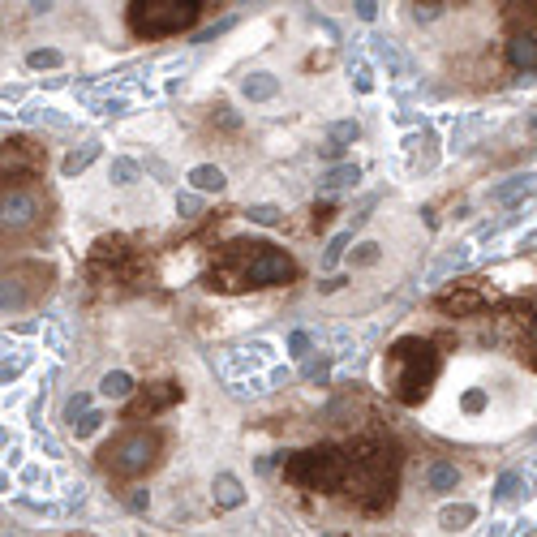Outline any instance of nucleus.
Returning a JSON list of instances; mask_svg holds the SVG:
<instances>
[{"instance_id": "nucleus-1", "label": "nucleus", "mask_w": 537, "mask_h": 537, "mask_svg": "<svg viewBox=\"0 0 537 537\" xmlns=\"http://www.w3.org/2000/svg\"><path fill=\"white\" fill-rule=\"evenodd\" d=\"M297 263L267 241H232L220 254V267L211 271V288H271L288 284Z\"/></svg>"}, {"instance_id": "nucleus-2", "label": "nucleus", "mask_w": 537, "mask_h": 537, "mask_svg": "<svg viewBox=\"0 0 537 537\" xmlns=\"http://www.w3.org/2000/svg\"><path fill=\"white\" fill-rule=\"evenodd\" d=\"M383 370H387L391 396L400 404H422L434 374H439V353H434V344H426V340H400L387 353Z\"/></svg>"}, {"instance_id": "nucleus-3", "label": "nucleus", "mask_w": 537, "mask_h": 537, "mask_svg": "<svg viewBox=\"0 0 537 537\" xmlns=\"http://www.w3.org/2000/svg\"><path fill=\"white\" fill-rule=\"evenodd\" d=\"M202 18L198 0H138L129 5V31L138 39H168L181 35Z\"/></svg>"}, {"instance_id": "nucleus-4", "label": "nucleus", "mask_w": 537, "mask_h": 537, "mask_svg": "<svg viewBox=\"0 0 537 537\" xmlns=\"http://www.w3.org/2000/svg\"><path fill=\"white\" fill-rule=\"evenodd\" d=\"M288 482L310 486V490H340L348 482V452L340 447H314V452H297L284 464Z\"/></svg>"}, {"instance_id": "nucleus-5", "label": "nucleus", "mask_w": 537, "mask_h": 537, "mask_svg": "<svg viewBox=\"0 0 537 537\" xmlns=\"http://www.w3.org/2000/svg\"><path fill=\"white\" fill-rule=\"evenodd\" d=\"M104 460H108V469H112V473H121V477L142 473V469H147V464L155 460V434H147V430H129V434H121L116 443L104 447Z\"/></svg>"}, {"instance_id": "nucleus-6", "label": "nucleus", "mask_w": 537, "mask_h": 537, "mask_svg": "<svg viewBox=\"0 0 537 537\" xmlns=\"http://www.w3.org/2000/svg\"><path fill=\"white\" fill-rule=\"evenodd\" d=\"M35 215H39V194L35 190H26V185H18V190H5V228H26V224H35Z\"/></svg>"}, {"instance_id": "nucleus-7", "label": "nucleus", "mask_w": 537, "mask_h": 537, "mask_svg": "<svg viewBox=\"0 0 537 537\" xmlns=\"http://www.w3.org/2000/svg\"><path fill=\"white\" fill-rule=\"evenodd\" d=\"M486 301H490L486 288H477V293H473V288L464 284V288H452V293H443V297H439V306H443L447 314H473V310H482Z\"/></svg>"}, {"instance_id": "nucleus-8", "label": "nucleus", "mask_w": 537, "mask_h": 537, "mask_svg": "<svg viewBox=\"0 0 537 537\" xmlns=\"http://www.w3.org/2000/svg\"><path fill=\"white\" fill-rule=\"evenodd\" d=\"M507 61H512L516 69H537V35H512L507 39Z\"/></svg>"}, {"instance_id": "nucleus-9", "label": "nucleus", "mask_w": 537, "mask_h": 537, "mask_svg": "<svg viewBox=\"0 0 537 537\" xmlns=\"http://www.w3.org/2000/svg\"><path fill=\"white\" fill-rule=\"evenodd\" d=\"M177 396H181V391L172 387V383H159L155 391H142L138 404H134V413H142V417H147V413H159V409H168V404H177Z\"/></svg>"}, {"instance_id": "nucleus-10", "label": "nucleus", "mask_w": 537, "mask_h": 537, "mask_svg": "<svg viewBox=\"0 0 537 537\" xmlns=\"http://www.w3.org/2000/svg\"><path fill=\"white\" fill-rule=\"evenodd\" d=\"M190 185H194L198 194H220L224 190V168L198 164V168H190Z\"/></svg>"}, {"instance_id": "nucleus-11", "label": "nucleus", "mask_w": 537, "mask_h": 537, "mask_svg": "<svg viewBox=\"0 0 537 537\" xmlns=\"http://www.w3.org/2000/svg\"><path fill=\"white\" fill-rule=\"evenodd\" d=\"M129 391H134V379H129L125 370H112V374H104V383H99V396L104 400H125Z\"/></svg>"}, {"instance_id": "nucleus-12", "label": "nucleus", "mask_w": 537, "mask_h": 537, "mask_svg": "<svg viewBox=\"0 0 537 537\" xmlns=\"http://www.w3.org/2000/svg\"><path fill=\"white\" fill-rule=\"evenodd\" d=\"M241 499H245V490H241L237 477H232V473L215 477V503H220V507H237Z\"/></svg>"}, {"instance_id": "nucleus-13", "label": "nucleus", "mask_w": 537, "mask_h": 537, "mask_svg": "<svg viewBox=\"0 0 537 537\" xmlns=\"http://www.w3.org/2000/svg\"><path fill=\"white\" fill-rule=\"evenodd\" d=\"M430 490H439V495H447V490H456L460 482V473H456V464H430Z\"/></svg>"}, {"instance_id": "nucleus-14", "label": "nucleus", "mask_w": 537, "mask_h": 537, "mask_svg": "<svg viewBox=\"0 0 537 537\" xmlns=\"http://www.w3.org/2000/svg\"><path fill=\"white\" fill-rule=\"evenodd\" d=\"M241 91H245V99H254L258 104V99H271L275 91H280V82H275L271 74H254V78H245Z\"/></svg>"}, {"instance_id": "nucleus-15", "label": "nucleus", "mask_w": 537, "mask_h": 537, "mask_svg": "<svg viewBox=\"0 0 537 537\" xmlns=\"http://www.w3.org/2000/svg\"><path fill=\"white\" fill-rule=\"evenodd\" d=\"M477 512H473V507L469 503H460V507H443V529H464V525H469V520H473Z\"/></svg>"}, {"instance_id": "nucleus-16", "label": "nucleus", "mask_w": 537, "mask_h": 537, "mask_svg": "<svg viewBox=\"0 0 537 537\" xmlns=\"http://www.w3.org/2000/svg\"><path fill=\"white\" fill-rule=\"evenodd\" d=\"M357 177H361V172H357L353 164H340V168H331V172H327L323 185H327V190H344V185H353Z\"/></svg>"}, {"instance_id": "nucleus-17", "label": "nucleus", "mask_w": 537, "mask_h": 537, "mask_svg": "<svg viewBox=\"0 0 537 537\" xmlns=\"http://www.w3.org/2000/svg\"><path fill=\"white\" fill-rule=\"evenodd\" d=\"M108 177H112L116 185H134V181H138V164H134V159H112V172H108Z\"/></svg>"}, {"instance_id": "nucleus-18", "label": "nucleus", "mask_w": 537, "mask_h": 537, "mask_svg": "<svg viewBox=\"0 0 537 537\" xmlns=\"http://www.w3.org/2000/svg\"><path fill=\"white\" fill-rule=\"evenodd\" d=\"M361 138V125L357 121H340V125H331V138L327 142H336V147H348V142H357Z\"/></svg>"}, {"instance_id": "nucleus-19", "label": "nucleus", "mask_w": 537, "mask_h": 537, "mask_svg": "<svg viewBox=\"0 0 537 537\" xmlns=\"http://www.w3.org/2000/svg\"><path fill=\"white\" fill-rule=\"evenodd\" d=\"M95 155H99V147H82V151H74V155L65 159V177H78V172H82L86 164H91Z\"/></svg>"}, {"instance_id": "nucleus-20", "label": "nucleus", "mask_w": 537, "mask_h": 537, "mask_svg": "<svg viewBox=\"0 0 537 537\" xmlns=\"http://www.w3.org/2000/svg\"><path fill=\"white\" fill-rule=\"evenodd\" d=\"M529 181H533V177H512L507 185H499V190H495V202H512L516 194H525V190H529Z\"/></svg>"}, {"instance_id": "nucleus-21", "label": "nucleus", "mask_w": 537, "mask_h": 537, "mask_svg": "<svg viewBox=\"0 0 537 537\" xmlns=\"http://www.w3.org/2000/svg\"><path fill=\"white\" fill-rule=\"evenodd\" d=\"M344 245H348V232H340V237H336V241H331V245H327V254H323V271H331V267H336V263H340Z\"/></svg>"}, {"instance_id": "nucleus-22", "label": "nucleus", "mask_w": 537, "mask_h": 537, "mask_svg": "<svg viewBox=\"0 0 537 537\" xmlns=\"http://www.w3.org/2000/svg\"><path fill=\"white\" fill-rule=\"evenodd\" d=\"M245 215H250L254 224H280V207H267V202H263V207H250Z\"/></svg>"}, {"instance_id": "nucleus-23", "label": "nucleus", "mask_w": 537, "mask_h": 537, "mask_svg": "<svg viewBox=\"0 0 537 537\" xmlns=\"http://www.w3.org/2000/svg\"><path fill=\"white\" fill-rule=\"evenodd\" d=\"M86 404H91V396H74L65 404V422L69 426H78V417H86Z\"/></svg>"}, {"instance_id": "nucleus-24", "label": "nucleus", "mask_w": 537, "mask_h": 537, "mask_svg": "<svg viewBox=\"0 0 537 537\" xmlns=\"http://www.w3.org/2000/svg\"><path fill=\"white\" fill-rule=\"evenodd\" d=\"M56 65H61V52H31V69H56Z\"/></svg>"}, {"instance_id": "nucleus-25", "label": "nucleus", "mask_w": 537, "mask_h": 537, "mask_svg": "<svg viewBox=\"0 0 537 537\" xmlns=\"http://www.w3.org/2000/svg\"><path fill=\"white\" fill-rule=\"evenodd\" d=\"M357 263H379V245H374V241H366V245H357Z\"/></svg>"}, {"instance_id": "nucleus-26", "label": "nucleus", "mask_w": 537, "mask_h": 537, "mask_svg": "<svg viewBox=\"0 0 537 537\" xmlns=\"http://www.w3.org/2000/svg\"><path fill=\"white\" fill-rule=\"evenodd\" d=\"M310 331H297V336L293 340H288V348H293V357H306V348H310Z\"/></svg>"}, {"instance_id": "nucleus-27", "label": "nucleus", "mask_w": 537, "mask_h": 537, "mask_svg": "<svg viewBox=\"0 0 537 537\" xmlns=\"http://www.w3.org/2000/svg\"><path fill=\"white\" fill-rule=\"evenodd\" d=\"M516 486H520V473H507L503 482H499V499H512V495H516Z\"/></svg>"}, {"instance_id": "nucleus-28", "label": "nucleus", "mask_w": 537, "mask_h": 537, "mask_svg": "<svg viewBox=\"0 0 537 537\" xmlns=\"http://www.w3.org/2000/svg\"><path fill=\"white\" fill-rule=\"evenodd\" d=\"M447 5H417L413 13H417V22H434V18H439V13H443Z\"/></svg>"}, {"instance_id": "nucleus-29", "label": "nucleus", "mask_w": 537, "mask_h": 537, "mask_svg": "<svg viewBox=\"0 0 537 537\" xmlns=\"http://www.w3.org/2000/svg\"><path fill=\"white\" fill-rule=\"evenodd\" d=\"M99 422H104V417H99V413H86L74 430H78V434H91V430H99Z\"/></svg>"}, {"instance_id": "nucleus-30", "label": "nucleus", "mask_w": 537, "mask_h": 537, "mask_svg": "<svg viewBox=\"0 0 537 537\" xmlns=\"http://www.w3.org/2000/svg\"><path fill=\"white\" fill-rule=\"evenodd\" d=\"M482 404H486L482 391H469V396H464V409H469V413H477V409H482Z\"/></svg>"}, {"instance_id": "nucleus-31", "label": "nucleus", "mask_w": 537, "mask_h": 537, "mask_svg": "<svg viewBox=\"0 0 537 537\" xmlns=\"http://www.w3.org/2000/svg\"><path fill=\"white\" fill-rule=\"evenodd\" d=\"M177 211H181V215H194V211H198V198H190V194L177 198Z\"/></svg>"}, {"instance_id": "nucleus-32", "label": "nucleus", "mask_w": 537, "mask_h": 537, "mask_svg": "<svg viewBox=\"0 0 537 537\" xmlns=\"http://www.w3.org/2000/svg\"><path fill=\"white\" fill-rule=\"evenodd\" d=\"M374 13H379V5H370V0H361V5H357V18H366V22H374Z\"/></svg>"}, {"instance_id": "nucleus-33", "label": "nucleus", "mask_w": 537, "mask_h": 537, "mask_svg": "<svg viewBox=\"0 0 537 537\" xmlns=\"http://www.w3.org/2000/svg\"><path fill=\"white\" fill-rule=\"evenodd\" d=\"M529 353H533V366H537V318H529Z\"/></svg>"}, {"instance_id": "nucleus-34", "label": "nucleus", "mask_w": 537, "mask_h": 537, "mask_svg": "<svg viewBox=\"0 0 537 537\" xmlns=\"http://www.w3.org/2000/svg\"><path fill=\"white\" fill-rule=\"evenodd\" d=\"M323 155H327V159H340V155H344V147H336V142H327Z\"/></svg>"}, {"instance_id": "nucleus-35", "label": "nucleus", "mask_w": 537, "mask_h": 537, "mask_svg": "<svg viewBox=\"0 0 537 537\" xmlns=\"http://www.w3.org/2000/svg\"><path fill=\"white\" fill-rule=\"evenodd\" d=\"M533 129H537V116H533Z\"/></svg>"}]
</instances>
